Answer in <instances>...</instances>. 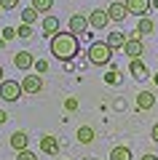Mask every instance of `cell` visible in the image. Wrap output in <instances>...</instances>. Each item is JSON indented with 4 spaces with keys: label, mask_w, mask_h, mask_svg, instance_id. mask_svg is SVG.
<instances>
[{
    "label": "cell",
    "mask_w": 158,
    "mask_h": 160,
    "mask_svg": "<svg viewBox=\"0 0 158 160\" xmlns=\"http://www.w3.org/2000/svg\"><path fill=\"white\" fill-rule=\"evenodd\" d=\"M0 13H3V8H0Z\"/></svg>",
    "instance_id": "obj_35"
},
{
    "label": "cell",
    "mask_w": 158,
    "mask_h": 160,
    "mask_svg": "<svg viewBox=\"0 0 158 160\" xmlns=\"http://www.w3.org/2000/svg\"><path fill=\"white\" fill-rule=\"evenodd\" d=\"M40 149H43L46 155H57L59 152V139L57 136H43L40 139Z\"/></svg>",
    "instance_id": "obj_13"
},
{
    "label": "cell",
    "mask_w": 158,
    "mask_h": 160,
    "mask_svg": "<svg viewBox=\"0 0 158 160\" xmlns=\"http://www.w3.org/2000/svg\"><path fill=\"white\" fill-rule=\"evenodd\" d=\"M153 83H155V86H158V72H155V75H153Z\"/></svg>",
    "instance_id": "obj_33"
},
{
    "label": "cell",
    "mask_w": 158,
    "mask_h": 160,
    "mask_svg": "<svg viewBox=\"0 0 158 160\" xmlns=\"http://www.w3.org/2000/svg\"><path fill=\"white\" fill-rule=\"evenodd\" d=\"M142 160H158V155H150V152H147V155H142Z\"/></svg>",
    "instance_id": "obj_31"
},
{
    "label": "cell",
    "mask_w": 158,
    "mask_h": 160,
    "mask_svg": "<svg viewBox=\"0 0 158 160\" xmlns=\"http://www.w3.org/2000/svg\"><path fill=\"white\" fill-rule=\"evenodd\" d=\"M14 38H16V29H14V27H6V29H3V40H14Z\"/></svg>",
    "instance_id": "obj_28"
},
{
    "label": "cell",
    "mask_w": 158,
    "mask_h": 160,
    "mask_svg": "<svg viewBox=\"0 0 158 160\" xmlns=\"http://www.w3.org/2000/svg\"><path fill=\"white\" fill-rule=\"evenodd\" d=\"M22 83H16V80H0V99L3 102H19L22 99Z\"/></svg>",
    "instance_id": "obj_3"
},
{
    "label": "cell",
    "mask_w": 158,
    "mask_h": 160,
    "mask_svg": "<svg viewBox=\"0 0 158 160\" xmlns=\"http://www.w3.org/2000/svg\"><path fill=\"white\" fill-rule=\"evenodd\" d=\"M78 142L80 144H91L94 142V128L91 126H80L78 128Z\"/></svg>",
    "instance_id": "obj_19"
},
{
    "label": "cell",
    "mask_w": 158,
    "mask_h": 160,
    "mask_svg": "<svg viewBox=\"0 0 158 160\" xmlns=\"http://www.w3.org/2000/svg\"><path fill=\"white\" fill-rule=\"evenodd\" d=\"M150 139H153V142L158 144V123H155V126H153V131H150Z\"/></svg>",
    "instance_id": "obj_29"
},
{
    "label": "cell",
    "mask_w": 158,
    "mask_h": 160,
    "mask_svg": "<svg viewBox=\"0 0 158 160\" xmlns=\"http://www.w3.org/2000/svg\"><path fill=\"white\" fill-rule=\"evenodd\" d=\"M57 32H59V19L57 16H46L43 19V35L46 38H54Z\"/></svg>",
    "instance_id": "obj_14"
},
{
    "label": "cell",
    "mask_w": 158,
    "mask_h": 160,
    "mask_svg": "<svg viewBox=\"0 0 158 160\" xmlns=\"http://www.w3.org/2000/svg\"><path fill=\"white\" fill-rule=\"evenodd\" d=\"M22 91L30 93V96L40 93L43 91V78H40V75H24L22 78Z\"/></svg>",
    "instance_id": "obj_5"
},
{
    "label": "cell",
    "mask_w": 158,
    "mask_h": 160,
    "mask_svg": "<svg viewBox=\"0 0 158 160\" xmlns=\"http://www.w3.org/2000/svg\"><path fill=\"white\" fill-rule=\"evenodd\" d=\"M129 75L134 80H145V78H150V72H147V67H145V62L142 59H131V64H129Z\"/></svg>",
    "instance_id": "obj_10"
},
{
    "label": "cell",
    "mask_w": 158,
    "mask_h": 160,
    "mask_svg": "<svg viewBox=\"0 0 158 160\" xmlns=\"http://www.w3.org/2000/svg\"><path fill=\"white\" fill-rule=\"evenodd\" d=\"M107 16H110V22H123V19L129 16L126 3H110L107 6Z\"/></svg>",
    "instance_id": "obj_12"
},
{
    "label": "cell",
    "mask_w": 158,
    "mask_h": 160,
    "mask_svg": "<svg viewBox=\"0 0 158 160\" xmlns=\"http://www.w3.org/2000/svg\"><path fill=\"white\" fill-rule=\"evenodd\" d=\"M14 67L16 69H32L35 67V56L30 51H19L16 56H14Z\"/></svg>",
    "instance_id": "obj_11"
},
{
    "label": "cell",
    "mask_w": 158,
    "mask_h": 160,
    "mask_svg": "<svg viewBox=\"0 0 158 160\" xmlns=\"http://www.w3.org/2000/svg\"><path fill=\"white\" fill-rule=\"evenodd\" d=\"M110 160H134L129 147H113L110 149Z\"/></svg>",
    "instance_id": "obj_17"
},
{
    "label": "cell",
    "mask_w": 158,
    "mask_h": 160,
    "mask_svg": "<svg viewBox=\"0 0 158 160\" xmlns=\"http://www.w3.org/2000/svg\"><path fill=\"white\" fill-rule=\"evenodd\" d=\"M107 22H110L107 8H105V11H102V8H94V11L89 13V27H94V29H105V27H107Z\"/></svg>",
    "instance_id": "obj_7"
},
{
    "label": "cell",
    "mask_w": 158,
    "mask_h": 160,
    "mask_svg": "<svg viewBox=\"0 0 158 160\" xmlns=\"http://www.w3.org/2000/svg\"><path fill=\"white\" fill-rule=\"evenodd\" d=\"M16 160H38V155L30 152V147H27V149H19L16 152Z\"/></svg>",
    "instance_id": "obj_23"
},
{
    "label": "cell",
    "mask_w": 158,
    "mask_h": 160,
    "mask_svg": "<svg viewBox=\"0 0 158 160\" xmlns=\"http://www.w3.org/2000/svg\"><path fill=\"white\" fill-rule=\"evenodd\" d=\"M6 120H8V112H3V109H0V126H3Z\"/></svg>",
    "instance_id": "obj_30"
},
{
    "label": "cell",
    "mask_w": 158,
    "mask_h": 160,
    "mask_svg": "<svg viewBox=\"0 0 158 160\" xmlns=\"http://www.w3.org/2000/svg\"><path fill=\"white\" fill-rule=\"evenodd\" d=\"M153 29H155V24H153V19H147V16H139V24H137V32L145 38V35H150Z\"/></svg>",
    "instance_id": "obj_18"
},
{
    "label": "cell",
    "mask_w": 158,
    "mask_h": 160,
    "mask_svg": "<svg viewBox=\"0 0 158 160\" xmlns=\"http://www.w3.org/2000/svg\"><path fill=\"white\" fill-rule=\"evenodd\" d=\"M16 38H22V40H30V38H32V24H19V27H16Z\"/></svg>",
    "instance_id": "obj_22"
},
{
    "label": "cell",
    "mask_w": 158,
    "mask_h": 160,
    "mask_svg": "<svg viewBox=\"0 0 158 160\" xmlns=\"http://www.w3.org/2000/svg\"><path fill=\"white\" fill-rule=\"evenodd\" d=\"M64 109H67V112H75V109H78V99H73V96H70L67 102H64Z\"/></svg>",
    "instance_id": "obj_27"
},
{
    "label": "cell",
    "mask_w": 158,
    "mask_h": 160,
    "mask_svg": "<svg viewBox=\"0 0 158 160\" xmlns=\"http://www.w3.org/2000/svg\"><path fill=\"white\" fill-rule=\"evenodd\" d=\"M126 38H129V35H123V32H110L107 35V46L113 48V51H118V48H123Z\"/></svg>",
    "instance_id": "obj_16"
},
{
    "label": "cell",
    "mask_w": 158,
    "mask_h": 160,
    "mask_svg": "<svg viewBox=\"0 0 158 160\" xmlns=\"http://www.w3.org/2000/svg\"><path fill=\"white\" fill-rule=\"evenodd\" d=\"M38 16H40V13L35 11L32 6H30V8H24V11H22V22H24V24H35V22H38Z\"/></svg>",
    "instance_id": "obj_21"
},
{
    "label": "cell",
    "mask_w": 158,
    "mask_h": 160,
    "mask_svg": "<svg viewBox=\"0 0 158 160\" xmlns=\"http://www.w3.org/2000/svg\"><path fill=\"white\" fill-rule=\"evenodd\" d=\"M16 6H19V0H0V8L3 11H14Z\"/></svg>",
    "instance_id": "obj_25"
},
{
    "label": "cell",
    "mask_w": 158,
    "mask_h": 160,
    "mask_svg": "<svg viewBox=\"0 0 158 160\" xmlns=\"http://www.w3.org/2000/svg\"><path fill=\"white\" fill-rule=\"evenodd\" d=\"M78 35L73 32H57L51 38V53L59 59V62H70V59L78 56Z\"/></svg>",
    "instance_id": "obj_1"
},
{
    "label": "cell",
    "mask_w": 158,
    "mask_h": 160,
    "mask_svg": "<svg viewBox=\"0 0 158 160\" xmlns=\"http://www.w3.org/2000/svg\"><path fill=\"white\" fill-rule=\"evenodd\" d=\"M110 59H113V48L107 46V40H96L89 46V62L94 67H107Z\"/></svg>",
    "instance_id": "obj_2"
},
{
    "label": "cell",
    "mask_w": 158,
    "mask_h": 160,
    "mask_svg": "<svg viewBox=\"0 0 158 160\" xmlns=\"http://www.w3.org/2000/svg\"><path fill=\"white\" fill-rule=\"evenodd\" d=\"M0 80H3V67H0Z\"/></svg>",
    "instance_id": "obj_34"
},
{
    "label": "cell",
    "mask_w": 158,
    "mask_h": 160,
    "mask_svg": "<svg viewBox=\"0 0 158 160\" xmlns=\"http://www.w3.org/2000/svg\"><path fill=\"white\" fill-rule=\"evenodd\" d=\"M123 53H126L129 59H142V53H145V43H142V38H137V35L126 38V43H123Z\"/></svg>",
    "instance_id": "obj_4"
},
{
    "label": "cell",
    "mask_w": 158,
    "mask_h": 160,
    "mask_svg": "<svg viewBox=\"0 0 158 160\" xmlns=\"http://www.w3.org/2000/svg\"><path fill=\"white\" fill-rule=\"evenodd\" d=\"M155 107V93L153 91H139L137 93V109H142V112H147V109Z\"/></svg>",
    "instance_id": "obj_9"
},
{
    "label": "cell",
    "mask_w": 158,
    "mask_h": 160,
    "mask_svg": "<svg viewBox=\"0 0 158 160\" xmlns=\"http://www.w3.org/2000/svg\"><path fill=\"white\" fill-rule=\"evenodd\" d=\"M123 3L131 16H147L150 13V0H123Z\"/></svg>",
    "instance_id": "obj_6"
},
{
    "label": "cell",
    "mask_w": 158,
    "mask_h": 160,
    "mask_svg": "<svg viewBox=\"0 0 158 160\" xmlns=\"http://www.w3.org/2000/svg\"><path fill=\"white\" fill-rule=\"evenodd\" d=\"M11 147L16 149V152H19V149H27V147H30V136H27L24 131H16V133L11 136Z\"/></svg>",
    "instance_id": "obj_15"
},
{
    "label": "cell",
    "mask_w": 158,
    "mask_h": 160,
    "mask_svg": "<svg viewBox=\"0 0 158 160\" xmlns=\"http://www.w3.org/2000/svg\"><path fill=\"white\" fill-rule=\"evenodd\" d=\"M150 8H158V0H150Z\"/></svg>",
    "instance_id": "obj_32"
},
{
    "label": "cell",
    "mask_w": 158,
    "mask_h": 160,
    "mask_svg": "<svg viewBox=\"0 0 158 160\" xmlns=\"http://www.w3.org/2000/svg\"><path fill=\"white\" fill-rule=\"evenodd\" d=\"M105 80H107V83H118V80H121V75H118V69H110V72L105 75Z\"/></svg>",
    "instance_id": "obj_26"
},
{
    "label": "cell",
    "mask_w": 158,
    "mask_h": 160,
    "mask_svg": "<svg viewBox=\"0 0 158 160\" xmlns=\"http://www.w3.org/2000/svg\"><path fill=\"white\" fill-rule=\"evenodd\" d=\"M35 72H38V75H46V72H48V62H43V59H35Z\"/></svg>",
    "instance_id": "obj_24"
},
{
    "label": "cell",
    "mask_w": 158,
    "mask_h": 160,
    "mask_svg": "<svg viewBox=\"0 0 158 160\" xmlns=\"http://www.w3.org/2000/svg\"><path fill=\"white\" fill-rule=\"evenodd\" d=\"M30 6H32L38 13H46V11H51V8H54V0H32Z\"/></svg>",
    "instance_id": "obj_20"
},
{
    "label": "cell",
    "mask_w": 158,
    "mask_h": 160,
    "mask_svg": "<svg viewBox=\"0 0 158 160\" xmlns=\"http://www.w3.org/2000/svg\"><path fill=\"white\" fill-rule=\"evenodd\" d=\"M67 27H70L73 35H86V29H89V16H83V13H73Z\"/></svg>",
    "instance_id": "obj_8"
}]
</instances>
